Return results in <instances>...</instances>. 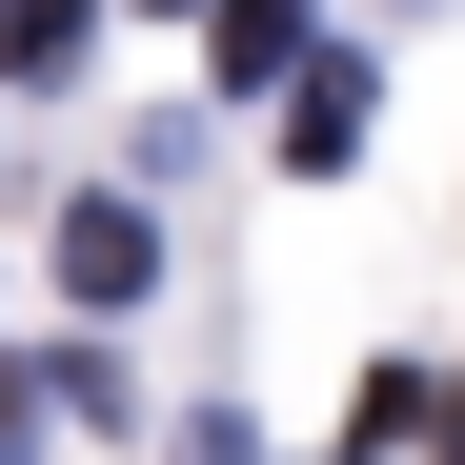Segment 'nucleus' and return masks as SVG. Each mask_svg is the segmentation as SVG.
<instances>
[{
	"label": "nucleus",
	"instance_id": "obj_1",
	"mask_svg": "<svg viewBox=\"0 0 465 465\" xmlns=\"http://www.w3.org/2000/svg\"><path fill=\"white\" fill-rule=\"evenodd\" d=\"M61 283H82V303H142V283H163V223H142V183H82V203H61Z\"/></svg>",
	"mask_w": 465,
	"mask_h": 465
},
{
	"label": "nucleus",
	"instance_id": "obj_2",
	"mask_svg": "<svg viewBox=\"0 0 465 465\" xmlns=\"http://www.w3.org/2000/svg\"><path fill=\"white\" fill-rule=\"evenodd\" d=\"M283 163H303V183L364 163V61H303V82H283Z\"/></svg>",
	"mask_w": 465,
	"mask_h": 465
},
{
	"label": "nucleus",
	"instance_id": "obj_3",
	"mask_svg": "<svg viewBox=\"0 0 465 465\" xmlns=\"http://www.w3.org/2000/svg\"><path fill=\"white\" fill-rule=\"evenodd\" d=\"M203 61H223V82H303V0H223Z\"/></svg>",
	"mask_w": 465,
	"mask_h": 465
},
{
	"label": "nucleus",
	"instance_id": "obj_4",
	"mask_svg": "<svg viewBox=\"0 0 465 465\" xmlns=\"http://www.w3.org/2000/svg\"><path fill=\"white\" fill-rule=\"evenodd\" d=\"M82 21H102V0H0V82H61V61H82Z\"/></svg>",
	"mask_w": 465,
	"mask_h": 465
},
{
	"label": "nucleus",
	"instance_id": "obj_5",
	"mask_svg": "<svg viewBox=\"0 0 465 465\" xmlns=\"http://www.w3.org/2000/svg\"><path fill=\"white\" fill-rule=\"evenodd\" d=\"M183 465H263V445H243V425H183Z\"/></svg>",
	"mask_w": 465,
	"mask_h": 465
},
{
	"label": "nucleus",
	"instance_id": "obj_6",
	"mask_svg": "<svg viewBox=\"0 0 465 465\" xmlns=\"http://www.w3.org/2000/svg\"><path fill=\"white\" fill-rule=\"evenodd\" d=\"M425 445H445V465H465V384H425Z\"/></svg>",
	"mask_w": 465,
	"mask_h": 465
}]
</instances>
